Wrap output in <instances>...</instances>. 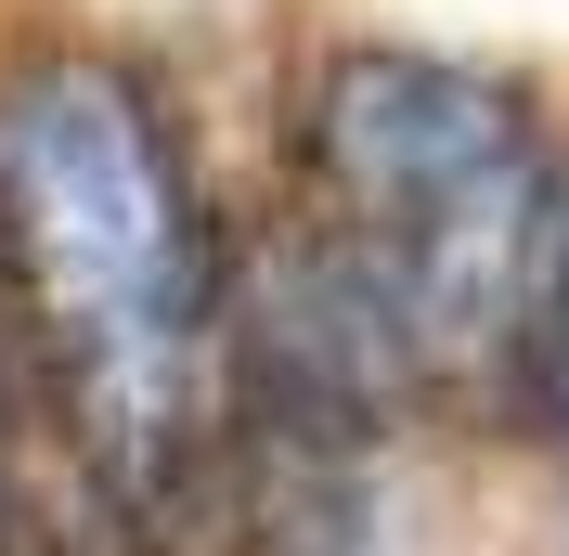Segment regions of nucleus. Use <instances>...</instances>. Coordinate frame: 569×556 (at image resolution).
<instances>
[{
	"label": "nucleus",
	"instance_id": "2",
	"mask_svg": "<svg viewBox=\"0 0 569 556\" xmlns=\"http://www.w3.org/2000/svg\"><path fill=\"white\" fill-rule=\"evenodd\" d=\"M323 208L350 234V311L401 363H479L543 285V130L453 52H350L323 78Z\"/></svg>",
	"mask_w": 569,
	"mask_h": 556
},
{
	"label": "nucleus",
	"instance_id": "3",
	"mask_svg": "<svg viewBox=\"0 0 569 556\" xmlns=\"http://www.w3.org/2000/svg\"><path fill=\"white\" fill-rule=\"evenodd\" d=\"M531 337H543V388H557V415H569V234H557V259L531 285Z\"/></svg>",
	"mask_w": 569,
	"mask_h": 556
},
{
	"label": "nucleus",
	"instance_id": "4",
	"mask_svg": "<svg viewBox=\"0 0 569 556\" xmlns=\"http://www.w3.org/2000/svg\"><path fill=\"white\" fill-rule=\"evenodd\" d=\"M0 492H13V415H0Z\"/></svg>",
	"mask_w": 569,
	"mask_h": 556
},
{
	"label": "nucleus",
	"instance_id": "1",
	"mask_svg": "<svg viewBox=\"0 0 569 556\" xmlns=\"http://www.w3.org/2000/svg\"><path fill=\"white\" fill-rule=\"evenodd\" d=\"M0 259L91 479L130 518H181L220 427V234L169 105L117 52L0 66Z\"/></svg>",
	"mask_w": 569,
	"mask_h": 556
}]
</instances>
